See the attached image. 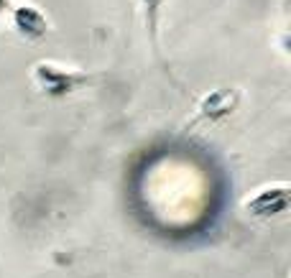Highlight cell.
Wrapping results in <instances>:
<instances>
[{
	"mask_svg": "<svg viewBox=\"0 0 291 278\" xmlns=\"http://www.w3.org/2000/svg\"><path fill=\"white\" fill-rule=\"evenodd\" d=\"M143 8H146V23H148V31H151V38L156 41V26H158V11L163 6V0H141Z\"/></svg>",
	"mask_w": 291,
	"mask_h": 278,
	"instance_id": "cell-1",
	"label": "cell"
},
{
	"mask_svg": "<svg viewBox=\"0 0 291 278\" xmlns=\"http://www.w3.org/2000/svg\"><path fill=\"white\" fill-rule=\"evenodd\" d=\"M3 3H6V0H0V8H3Z\"/></svg>",
	"mask_w": 291,
	"mask_h": 278,
	"instance_id": "cell-2",
	"label": "cell"
}]
</instances>
